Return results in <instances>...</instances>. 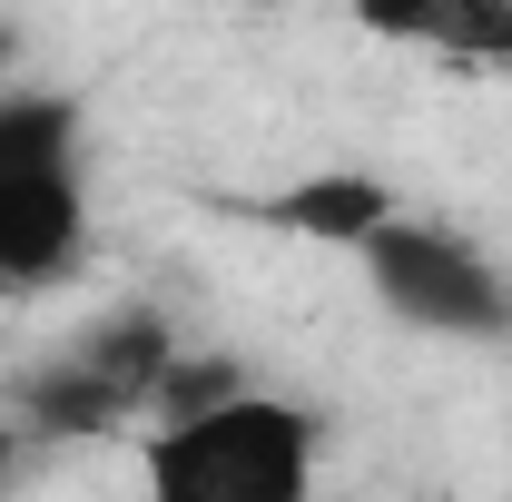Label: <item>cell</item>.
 Wrapping results in <instances>:
<instances>
[{"mask_svg":"<svg viewBox=\"0 0 512 502\" xmlns=\"http://www.w3.org/2000/svg\"><path fill=\"white\" fill-rule=\"evenodd\" d=\"M325 414L227 365H178L138 443V502H316Z\"/></svg>","mask_w":512,"mask_h":502,"instance_id":"cell-1","label":"cell"},{"mask_svg":"<svg viewBox=\"0 0 512 502\" xmlns=\"http://www.w3.org/2000/svg\"><path fill=\"white\" fill-rule=\"evenodd\" d=\"M89 256V109L69 89L0 99V296H50Z\"/></svg>","mask_w":512,"mask_h":502,"instance_id":"cell-2","label":"cell"},{"mask_svg":"<svg viewBox=\"0 0 512 502\" xmlns=\"http://www.w3.org/2000/svg\"><path fill=\"white\" fill-rule=\"evenodd\" d=\"M375 306L434 345H512V266L483 237H463L444 217H384L375 237L355 247Z\"/></svg>","mask_w":512,"mask_h":502,"instance_id":"cell-3","label":"cell"},{"mask_svg":"<svg viewBox=\"0 0 512 502\" xmlns=\"http://www.w3.org/2000/svg\"><path fill=\"white\" fill-rule=\"evenodd\" d=\"M188 355H178V335L158 325V315H109V325H89L79 345H60L30 394H20V414H30V434L50 443H79V434H119V424H158V404H168V375H178Z\"/></svg>","mask_w":512,"mask_h":502,"instance_id":"cell-4","label":"cell"},{"mask_svg":"<svg viewBox=\"0 0 512 502\" xmlns=\"http://www.w3.org/2000/svg\"><path fill=\"white\" fill-rule=\"evenodd\" d=\"M365 30L424 60L512 69V0H404V10H365Z\"/></svg>","mask_w":512,"mask_h":502,"instance_id":"cell-5","label":"cell"},{"mask_svg":"<svg viewBox=\"0 0 512 502\" xmlns=\"http://www.w3.org/2000/svg\"><path fill=\"white\" fill-rule=\"evenodd\" d=\"M276 217H286L296 237H325V247L355 256L384 217H394V188H375V178H335V168H325V178H306V188L276 197Z\"/></svg>","mask_w":512,"mask_h":502,"instance_id":"cell-6","label":"cell"},{"mask_svg":"<svg viewBox=\"0 0 512 502\" xmlns=\"http://www.w3.org/2000/svg\"><path fill=\"white\" fill-rule=\"evenodd\" d=\"M10 60H20V30H10V20H0V99H10V89H20V79H10Z\"/></svg>","mask_w":512,"mask_h":502,"instance_id":"cell-7","label":"cell"}]
</instances>
